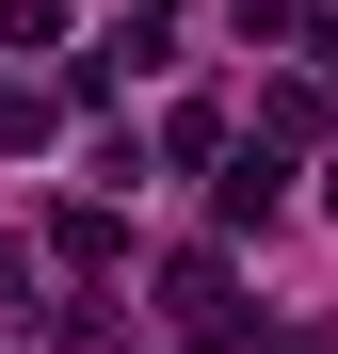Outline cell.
Here are the masks:
<instances>
[{"label":"cell","mask_w":338,"mask_h":354,"mask_svg":"<svg viewBox=\"0 0 338 354\" xmlns=\"http://www.w3.org/2000/svg\"><path fill=\"white\" fill-rule=\"evenodd\" d=\"M161 322H178L194 354H225V338H242V274H225V258H161Z\"/></svg>","instance_id":"cell-1"},{"label":"cell","mask_w":338,"mask_h":354,"mask_svg":"<svg viewBox=\"0 0 338 354\" xmlns=\"http://www.w3.org/2000/svg\"><path fill=\"white\" fill-rule=\"evenodd\" d=\"M48 258H65V274H113V258H129V225H113V194H81L65 225H48Z\"/></svg>","instance_id":"cell-2"},{"label":"cell","mask_w":338,"mask_h":354,"mask_svg":"<svg viewBox=\"0 0 338 354\" xmlns=\"http://www.w3.org/2000/svg\"><path fill=\"white\" fill-rule=\"evenodd\" d=\"M274 209H290V161L242 145V161H225V225H274Z\"/></svg>","instance_id":"cell-3"},{"label":"cell","mask_w":338,"mask_h":354,"mask_svg":"<svg viewBox=\"0 0 338 354\" xmlns=\"http://www.w3.org/2000/svg\"><path fill=\"white\" fill-rule=\"evenodd\" d=\"M0 322H32V242L0 225Z\"/></svg>","instance_id":"cell-4"},{"label":"cell","mask_w":338,"mask_h":354,"mask_svg":"<svg viewBox=\"0 0 338 354\" xmlns=\"http://www.w3.org/2000/svg\"><path fill=\"white\" fill-rule=\"evenodd\" d=\"M225 17H242L258 48H290V32H306V17H290V0H225Z\"/></svg>","instance_id":"cell-5"}]
</instances>
